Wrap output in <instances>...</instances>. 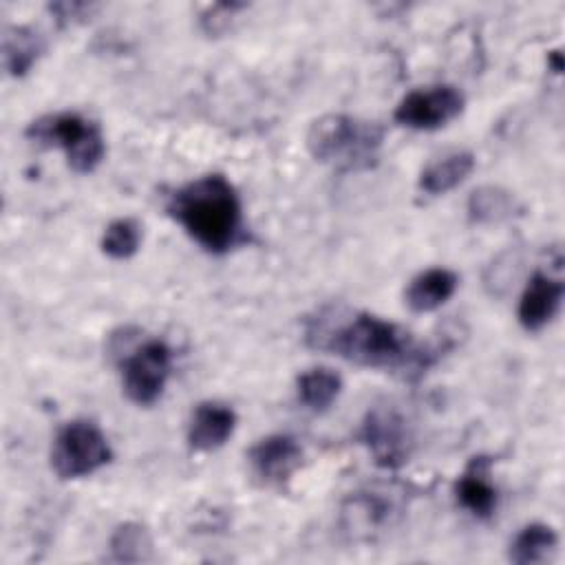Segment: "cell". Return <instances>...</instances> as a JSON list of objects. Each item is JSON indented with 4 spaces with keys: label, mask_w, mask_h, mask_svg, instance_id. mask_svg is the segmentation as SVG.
I'll return each instance as SVG.
<instances>
[{
    "label": "cell",
    "mask_w": 565,
    "mask_h": 565,
    "mask_svg": "<svg viewBox=\"0 0 565 565\" xmlns=\"http://www.w3.org/2000/svg\"><path fill=\"white\" fill-rule=\"evenodd\" d=\"M305 340L316 351H329L351 364L404 377L422 375L437 360V349L417 342L404 327L342 307H327L309 318Z\"/></svg>",
    "instance_id": "1"
},
{
    "label": "cell",
    "mask_w": 565,
    "mask_h": 565,
    "mask_svg": "<svg viewBox=\"0 0 565 565\" xmlns=\"http://www.w3.org/2000/svg\"><path fill=\"white\" fill-rule=\"evenodd\" d=\"M166 212L212 254H225L243 241L241 199L223 174H205L172 190Z\"/></svg>",
    "instance_id": "2"
},
{
    "label": "cell",
    "mask_w": 565,
    "mask_h": 565,
    "mask_svg": "<svg viewBox=\"0 0 565 565\" xmlns=\"http://www.w3.org/2000/svg\"><path fill=\"white\" fill-rule=\"evenodd\" d=\"M382 143L384 128L377 121L342 113L322 115L307 130L311 157L338 172L371 170L380 161Z\"/></svg>",
    "instance_id": "3"
},
{
    "label": "cell",
    "mask_w": 565,
    "mask_h": 565,
    "mask_svg": "<svg viewBox=\"0 0 565 565\" xmlns=\"http://www.w3.org/2000/svg\"><path fill=\"white\" fill-rule=\"evenodd\" d=\"M24 135L35 143L64 150L71 170L77 174L93 172L106 154L102 128L79 113L44 115L31 121Z\"/></svg>",
    "instance_id": "4"
},
{
    "label": "cell",
    "mask_w": 565,
    "mask_h": 565,
    "mask_svg": "<svg viewBox=\"0 0 565 565\" xmlns=\"http://www.w3.org/2000/svg\"><path fill=\"white\" fill-rule=\"evenodd\" d=\"M110 459V444L95 422L73 419L64 424L53 439L51 468L60 479L86 477Z\"/></svg>",
    "instance_id": "5"
},
{
    "label": "cell",
    "mask_w": 565,
    "mask_h": 565,
    "mask_svg": "<svg viewBox=\"0 0 565 565\" xmlns=\"http://www.w3.org/2000/svg\"><path fill=\"white\" fill-rule=\"evenodd\" d=\"M172 351L163 340H146L121 362V384L126 397L137 406L154 404L170 377Z\"/></svg>",
    "instance_id": "6"
},
{
    "label": "cell",
    "mask_w": 565,
    "mask_h": 565,
    "mask_svg": "<svg viewBox=\"0 0 565 565\" xmlns=\"http://www.w3.org/2000/svg\"><path fill=\"white\" fill-rule=\"evenodd\" d=\"M358 437L382 468H399L413 450L411 424L395 406H373L364 415Z\"/></svg>",
    "instance_id": "7"
},
{
    "label": "cell",
    "mask_w": 565,
    "mask_h": 565,
    "mask_svg": "<svg viewBox=\"0 0 565 565\" xmlns=\"http://www.w3.org/2000/svg\"><path fill=\"white\" fill-rule=\"evenodd\" d=\"M466 106V97L450 84L426 86L406 93L395 106L393 119L406 128L435 130L457 119Z\"/></svg>",
    "instance_id": "8"
},
{
    "label": "cell",
    "mask_w": 565,
    "mask_h": 565,
    "mask_svg": "<svg viewBox=\"0 0 565 565\" xmlns=\"http://www.w3.org/2000/svg\"><path fill=\"white\" fill-rule=\"evenodd\" d=\"M249 470L263 486H282L302 463V448L291 435H267L247 452Z\"/></svg>",
    "instance_id": "9"
},
{
    "label": "cell",
    "mask_w": 565,
    "mask_h": 565,
    "mask_svg": "<svg viewBox=\"0 0 565 565\" xmlns=\"http://www.w3.org/2000/svg\"><path fill=\"white\" fill-rule=\"evenodd\" d=\"M563 280L545 274V271H534L521 294L519 300V322L525 331H541L545 324H550L563 302Z\"/></svg>",
    "instance_id": "10"
},
{
    "label": "cell",
    "mask_w": 565,
    "mask_h": 565,
    "mask_svg": "<svg viewBox=\"0 0 565 565\" xmlns=\"http://www.w3.org/2000/svg\"><path fill=\"white\" fill-rule=\"evenodd\" d=\"M236 428V413L221 402H201L188 424V444L194 450L221 448Z\"/></svg>",
    "instance_id": "11"
},
{
    "label": "cell",
    "mask_w": 565,
    "mask_h": 565,
    "mask_svg": "<svg viewBox=\"0 0 565 565\" xmlns=\"http://www.w3.org/2000/svg\"><path fill=\"white\" fill-rule=\"evenodd\" d=\"M455 497L477 519H490L497 510V488L490 479V459L472 457L455 483Z\"/></svg>",
    "instance_id": "12"
},
{
    "label": "cell",
    "mask_w": 565,
    "mask_h": 565,
    "mask_svg": "<svg viewBox=\"0 0 565 565\" xmlns=\"http://www.w3.org/2000/svg\"><path fill=\"white\" fill-rule=\"evenodd\" d=\"M457 274L446 267H430L417 274L406 287V305L415 313H428L439 309L457 289Z\"/></svg>",
    "instance_id": "13"
},
{
    "label": "cell",
    "mask_w": 565,
    "mask_h": 565,
    "mask_svg": "<svg viewBox=\"0 0 565 565\" xmlns=\"http://www.w3.org/2000/svg\"><path fill=\"white\" fill-rule=\"evenodd\" d=\"M472 170H475L472 152H466V150L450 152L437 161H430L422 170L417 188L428 196H439L457 188Z\"/></svg>",
    "instance_id": "14"
},
{
    "label": "cell",
    "mask_w": 565,
    "mask_h": 565,
    "mask_svg": "<svg viewBox=\"0 0 565 565\" xmlns=\"http://www.w3.org/2000/svg\"><path fill=\"white\" fill-rule=\"evenodd\" d=\"M44 53V38L31 26H9L2 35V60L11 77H22Z\"/></svg>",
    "instance_id": "15"
},
{
    "label": "cell",
    "mask_w": 565,
    "mask_h": 565,
    "mask_svg": "<svg viewBox=\"0 0 565 565\" xmlns=\"http://www.w3.org/2000/svg\"><path fill=\"white\" fill-rule=\"evenodd\" d=\"M468 216L479 225H494L512 218L521 205L516 196L499 185H481L468 196Z\"/></svg>",
    "instance_id": "16"
},
{
    "label": "cell",
    "mask_w": 565,
    "mask_h": 565,
    "mask_svg": "<svg viewBox=\"0 0 565 565\" xmlns=\"http://www.w3.org/2000/svg\"><path fill=\"white\" fill-rule=\"evenodd\" d=\"M558 545L556 532L545 523H530L512 539L508 558L516 565L545 563Z\"/></svg>",
    "instance_id": "17"
},
{
    "label": "cell",
    "mask_w": 565,
    "mask_h": 565,
    "mask_svg": "<svg viewBox=\"0 0 565 565\" xmlns=\"http://www.w3.org/2000/svg\"><path fill=\"white\" fill-rule=\"evenodd\" d=\"M298 399L313 413H322L331 408L342 391V377L327 366H316L298 375L296 380Z\"/></svg>",
    "instance_id": "18"
},
{
    "label": "cell",
    "mask_w": 565,
    "mask_h": 565,
    "mask_svg": "<svg viewBox=\"0 0 565 565\" xmlns=\"http://www.w3.org/2000/svg\"><path fill=\"white\" fill-rule=\"evenodd\" d=\"M110 561L115 563H146L152 558V539L146 525L126 521L117 525L108 541Z\"/></svg>",
    "instance_id": "19"
},
{
    "label": "cell",
    "mask_w": 565,
    "mask_h": 565,
    "mask_svg": "<svg viewBox=\"0 0 565 565\" xmlns=\"http://www.w3.org/2000/svg\"><path fill=\"white\" fill-rule=\"evenodd\" d=\"M391 514V505L375 492H358L344 503L342 519L349 532H373Z\"/></svg>",
    "instance_id": "20"
},
{
    "label": "cell",
    "mask_w": 565,
    "mask_h": 565,
    "mask_svg": "<svg viewBox=\"0 0 565 565\" xmlns=\"http://www.w3.org/2000/svg\"><path fill=\"white\" fill-rule=\"evenodd\" d=\"M141 230L132 218H117L106 225L102 236V252L115 260H126L137 254Z\"/></svg>",
    "instance_id": "21"
},
{
    "label": "cell",
    "mask_w": 565,
    "mask_h": 565,
    "mask_svg": "<svg viewBox=\"0 0 565 565\" xmlns=\"http://www.w3.org/2000/svg\"><path fill=\"white\" fill-rule=\"evenodd\" d=\"M245 7H247L245 2H214V4H207L199 13V26L207 35H221V33L227 31L234 15L238 11H243Z\"/></svg>",
    "instance_id": "22"
},
{
    "label": "cell",
    "mask_w": 565,
    "mask_h": 565,
    "mask_svg": "<svg viewBox=\"0 0 565 565\" xmlns=\"http://www.w3.org/2000/svg\"><path fill=\"white\" fill-rule=\"evenodd\" d=\"M97 7L90 2H53L49 4V11L53 13V18L62 24L66 22H75L82 18H88Z\"/></svg>",
    "instance_id": "23"
},
{
    "label": "cell",
    "mask_w": 565,
    "mask_h": 565,
    "mask_svg": "<svg viewBox=\"0 0 565 565\" xmlns=\"http://www.w3.org/2000/svg\"><path fill=\"white\" fill-rule=\"evenodd\" d=\"M547 64H550V68H552V73H563V53L558 51V49H554V51H550L547 53Z\"/></svg>",
    "instance_id": "24"
}]
</instances>
